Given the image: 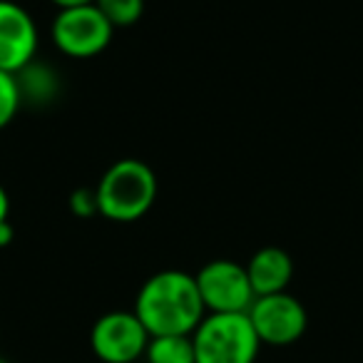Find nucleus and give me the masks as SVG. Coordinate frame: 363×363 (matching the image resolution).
Segmentation results:
<instances>
[{"label": "nucleus", "instance_id": "nucleus-1", "mask_svg": "<svg viewBox=\"0 0 363 363\" xmlns=\"http://www.w3.org/2000/svg\"><path fill=\"white\" fill-rule=\"evenodd\" d=\"M132 311L150 336H192L207 316L194 274L179 269H164L147 279Z\"/></svg>", "mask_w": 363, "mask_h": 363}, {"label": "nucleus", "instance_id": "nucleus-2", "mask_svg": "<svg viewBox=\"0 0 363 363\" xmlns=\"http://www.w3.org/2000/svg\"><path fill=\"white\" fill-rule=\"evenodd\" d=\"M97 209L110 222H137L157 199V177L145 162L120 160L102 174L95 189Z\"/></svg>", "mask_w": 363, "mask_h": 363}, {"label": "nucleus", "instance_id": "nucleus-3", "mask_svg": "<svg viewBox=\"0 0 363 363\" xmlns=\"http://www.w3.org/2000/svg\"><path fill=\"white\" fill-rule=\"evenodd\" d=\"M197 363H257L262 341L247 313H207L192 333Z\"/></svg>", "mask_w": 363, "mask_h": 363}, {"label": "nucleus", "instance_id": "nucleus-4", "mask_svg": "<svg viewBox=\"0 0 363 363\" xmlns=\"http://www.w3.org/2000/svg\"><path fill=\"white\" fill-rule=\"evenodd\" d=\"M112 23L95 3L60 8L50 28V38L60 52L70 57H95L110 45Z\"/></svg>", "mask_w": 363, "mask_h": 363}, {"label": "nucleus", "instance_id": "nucleus-5", "mask_svg": "<svg viewBox=\"0 0 363 363\" xmlns=\"http://www.w3.org/2000/svg\"><path fill=\"white\" fill-rule=\"evenodd\" d=\"M194 281L207 313H247L257 298L247 267L232 259H214L204 264L194 274Z\"/></svg>", "mask_w": 363, "mask_h": 363}, {"label": "nucleus", "instance_id": "nucleus-6", "mask_svg": "<svg viewBox=\"0 0 363 363\" xmlns=\"http://www.w3.org/2000/svg\"><path fill=\"white\" fill-rule=\"evenodd\" d=\"M262 346H291L306 333L308 313L289 291L257 296L247 311Z\"/></svg>", "mask_w": 363, "mask_h": 363}, {"label": "nucleus", "instance_id": "nucleus-7", "mask_svg": "<svg viewBox=\"0 0 363 363\" xmlns=\"http://www.w3.org/2000/svg\"><path fill=\"white\" fill-rule=\"evenodd\" d=\"M150 338L135 311H110L92 326L90 348L102 363H137L145 358Z\"/></svg>", "mask_w": 363, "mask_h": 363}, {"label": "nucleus", "instance_id": "nucleus-8", "mask_svg": "<svg viewBox=\"0 0 363 363\" xmlns=\"http://www.w3.org/2000/svg\"><path fill=\"white\" fill-rule=\"evenodd\" d=\"M38 26L16 0H0V70L21 72L35 60Z\"/></svg>", "mask_w": 363, "mask_h": 363}, {"label": "nucleus", "instance_id": "nucleus-9", "mask_svg": "<svg viewBox=\"0 0 363 363\" xmlns=\"http://www.w3.org/2000/svg\"><path fill=\"white\" fill-rule=\"evenodd\" d=\"M247 274L257 296L281 294V291H286L289 281H291V277H294V262L284 249L264 247L249 259Z\"/></svg>", "mask_w": 363, "mask_h": 363}, {"label": "nucleus", "instance_id": "nucleus-10", "mask_svg": "<svg viewBox=\"0 0 363 363\" xmlns=\"http://www.w3.org/2000/svg\"><path fill=\"white\" fill-rule=\"evenodd\" d=\"M147 363H197L192 336H152L145 351Z\"/></svg>", "mask_w": 363, "mask_h": 363}, {"label": "nucleus", "instance_id": "nucleus-11", "mask_svg": "<svg viewBox=\"0 0 363 363\" xmlns=\"http://www.w3.org/2000/svg\"><path fill=\"white\" fill-rule=\"evenodd\" d=\"M16 77H18V85H21L23 102H43L55 95L57 90V80H55L57 75L45 65L30 62L21 72H16Z\"/></svg>", "mask_w": 363, "mask_h": 363}, {"label": "nucleus", "instance_id": "nucleus-12", "mask_svg": "<svg viewBox=\"0 0 363 363\" xmlns=\"http://www.w3.org/2000/svg\"><path fill=\"white\" fill-rule=\"evenodd\" d=\"M102 16L112 23V28H130L145 13V0H95Z\"/></svg>", "mask_w": 363, "mask_h": 363}, {"label": "nucleus", "instance_id": "nucleus-13", "mask_svg": "<svg viewBox=\"0 0 363 363\" xmlns=\"http://www.w3.org/2000/svg\"><path fill=\"white\" fill-rule=\"evenodd\" d=\"M23 105L21 85H18V77L13 72L0 70V130L8 127L13 122V117L18 115Z\"/></svg>", "mask_w": 363, "mask_h": 363}, {"label": "nucleus", "instance_id": "nucleus-14", "mask_svg": "<svg viewBox=\"0 0 363 363\" xmlns=\"http://www.w3.org/2000/svg\"><path fill=\"white\" fill-rule=\"evenodd\" d=\"M70 209L75 212V217H95V214H100V209H97V194L95 189H77V192H72L70 197Z\"/></svg>", "mask_w": 363, "mask_h": 363}, {"label": "nucleus", "instance_id": "nucleus-15", "mask_svg": "<svg viewBox=\"0 0 363 363\" xmlns=\"http://www.w3.org/2000/svg\"><path fill=\"white\" fill-rule=\"evenodd\" d=\"M8 214H11V197H8L6 187L0 184V222H6Z\"/></svg>", "mask_w": 363, "mask_h": 363}, {"label": "nucleus", "instance_id": "nucleus-16", "mask_svg": "<svg viewBox=\"0 0 363 363\" xmlns=\"http://www.w3.org/2000/svg\"><path fill=\"white\" fill-rule=\"evenodd\" d=\"M13 237H16V232H13L11 222H0V247H8V244L13 242Z\"/></svg>", "mask_w": 363, "mask_h": 363}, {"label": "nucleus", "instance_id": "nucleus-17", "mask_svg": "<svg viewBox=\"0 0 363 363\" xmlns=\"http://www.w3.org/2000/svg\"><path fill=\"white\" fill-rule=\"evenodd\" d=\"M57 8H72V6H85V3H95V0H52Z\"/></svg>", "mask_w": 363, "mask_h": 363}, {"label": "nucleus", "instance_id": "nucleus-18", "mask_svg": "<svg viewBox=\"0 0 363 363\" xmlns=\"http://www.w3.org/2000/svg\"><path fill=\"white\" fill-rule=\"evenodd\" d=\"M0 363H8V361H6V358H0Z\"/></svg>", "mask_w": 363, "mask_h": 363}]
</instances>
